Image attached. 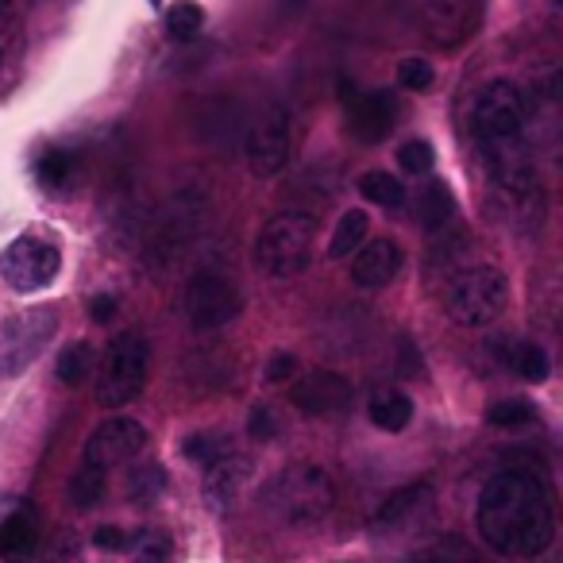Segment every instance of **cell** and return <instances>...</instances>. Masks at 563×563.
I'll return each mask as SVG.
<instances>
[{
	"label": "cell",
	"mask_w": 563,
	"mask_h": 563,
	"mask_svg": "<svg viewBox=\"0 0 563 563\" xmlns=\"http://www.w3.org/2000/svg\"><path fill=\"white\" fill-rule=\"evenodd\" d=\"M471 140L494 181L501 217L517 228L537 224L544 194L529 151V101L514 81H490L478 89L471 104Z\"/></svg>",
	"instance_id": "1"
},
{
	"label": "cell",
	"mask_w": 563,
	"mask_h": 563,
	"mask_svg": "<svg viewBox=\"0 0 563 563\" xmlns=\"http://www.w3.org/2000/svg\"><path fill=\"white\" fill-rule=\"evenodd\" d=\"M478 537L506 560H532L555 540V494L544 475L506 467L478 494Z\"/></svg>",
	"instance_id": "2"
},
{
	"label": "cell",
	"mask_w": 563,
	"mask_h": 563,
	"mask_svg": "<svg viewBox=\"0 0 563 563\" xmlns=\"http://www.w3.org/2000/svg\"><path fill=\"white\" fill-rule=\"evenodd\" d=\"M258 506L282 529H309V525H321L332 514L336 483L321 463H290L263 483Z\"/></svg>",
	"instance_id": "3"
},
{
	"label": "cell",
	"mask_w": 563,
	"mask_h": 563,
	"mask_svg": "<svg viewBox=\"0 0 563 563\" xmlns=\"http://www.w3.org/2000/svg\"><path fill=\"white\" fill-rule=\"evenodd\" d=\"M313 232L317 220L309 212H278L263 224L255 240V266L266 278H298L313 263Z\"/></svg>",
	"instance_id": "4"
},
{
	"label": "cell",
	"mask_w": 563,
	"mask_h": 563,
	"mask_svg": "<svg viewBox=\"0 0 563 563\" xmlns=\"http://www.w3.org/2000/svg\"><path fill=\"white\" fill-rule=\"evenodd\" d=\"M509 282L498 266H463L444 290V309L460 329H486L506 313Z\"/></svg>",
	"instance_id": "5"
},
{
	"label": "cell",
	"mask_w": 563,
	"mask_h": 563,
	"mask_svg": "<svg viewBox=\"0 0 563 563\" xmlns=\"http://www.w3.org/2000/svg\"><path fill=\"white\" fill-rule=\"evenodd\" d=\"M151 375V344L143 332L128 329L112 336L104 347L101 375H97V406L101 409H124L143 394Z\"/></svg>",
	"instance_id": "6"
},
{
	"label": "cell",
	"mask_w": 563,
	"mask_h": 563,
	"mask_svg": "<svg viewBox=\"0 0 563 563\" xmlns=\"http://www.w3.org/2000/svg\"><path fill=\"white\" fill-rule=\"evenodd\" d=\"M181 313H186L189 329H197V332L228 329V324L243 313V294L224 271L205 266V271H194V278L186 282Z\"/></svg>",
	"instance_id": "7"
},
{
	"label": "cell",
	"mask_w": 563,
	"mask_h": 563,
	"mask_svg": "<svg viewBox=\"0 0 563 563\" xmlns=\"http://www.w3.org/2000/svg\"><path fill=\"white\" fill-rule=\"evenodd\" d=\"M58 329V309H27V313L4 317L0 321V378H16L20 371H27L40 352L51 344Z\"/></svg>",
	"instance_id": "8"
},
{
	"label": "cell",
	"mask_w": 563,
	"mask_h": 563,
	"mask_svg": "<svg viewBox=\"0 0 563 563\" xmlns=\"http://www.w3.org/2000/svg\"><path fill=\"white\" fill-rule=\"evenodd\" d=\"M63 271V251L43 235H20L0 255V278L16 294H40Z\"/></svg>",
	"instance_id": "9"
},
{
	"label": "cell",
	"mask_w": 563,
	"mask_h": 563,
	"mask_svg": "<svg viewBox=\"0 0 563 563\" xmlns=\"http://www.w3.org/2000/svg\"><path fill=\"white\" fill-rule=\"evenodd\" d=\"M243 158L255 178H274L290 163V112L282 104H271L255 124L247 128L243 140Z\"/></svg>",
	"instance_id": "10"
},
{
	"label": "cell",
	"mask_w": 563,
	"mask_h": 563,
	"mask_svg": "<svg viewBox=\"0 0 563 563\" xmlns=\"http://www.w3.org/2000/svg\"><path fill=\"white\" fill-rule=\"evenodd\" d=\"M143 448H147V429H143L135 417H109V421H101L86 437L81 460H86V467H93L104 475V471L132 463Z\"/></svg>",
	"instance_id": "11"
},
{
	"label": "cell",
	"mask_w": 563,
	"mask_h": 563,
	"mask_svg": "<svg viewBox=\"0 0 563 563\" xmlns=\"http://www.w3.org/2000/svg\"><path fill=\"white\" fill-rule=\"evenodd\" d=\"M424 40L440 51H455L478 32V0H424Z\"/></svg>",
	"instance_id": "12"
},
{
	"label": "cell",
	"mask_w": 563,
	"mask_h": 563,
	"mask_svg": "<svg viewBox=\"0 0 563 563\" xmlns=\"http://www.w3.org/2000/svg\"><path fill=\"white\" fill-rule=\"evenodd\" d=\"M344 112H347V132L360 143H383L398 124V104L390 93H371V89H344Z\"/></svg>",
	"instance_id": "13"
},
{
	"label": "cell",
	"mask_w": 563,
	"mask_h": 563,
	"mask_svg": "<svg viewBox=\"0 0 563 563\" xmlns=\"http://www.w3.org/2000/svg\"><path fill=\"white\" fill-rule=\"evenodd\" d=\"M290 401L309 417H336L352 406V383L336 371H309L294 383Z\"/></svg>",
	"instance_id": "14"
},
{
	"label": "cell",
	"mask_w": 563,
	"mask_h": 563,
	"mask_svg": "<svg viewBox=\"0 0 563 563\" xmlns=\"http://www.w3.org/2000/svg\"><path fill=\"white\" fill-rule=\"evenodd\" d=\"M401 271V247L390 235L367 240L352 251V282L360 290H386Z\"/></svg>",
	"instance_id": "15"
},
{
	"label": "cell",
	"mask_w": 563,
	"mask_h": 563,
	"mask_svg": "<svg viewBox=\"0 0 563 563\" xmlns=\"http://www.w3.org/2000/svg\"><path fill=\"white\" fill-rule=\"evenodd\" d=\"M429 506H432V486L429 483L401 486V490H394L390 498L378 506V514L371 517V532H375V537H386V532L406 529V525L421 521V517L429 514Z\"/></svg>",
	"instance_id": "16"
},
{
	"label": "cell",
	"mask_w": 563,
	"mask_h": 563,
	"mask_svg": "<svg viewBox=\"0 0 563 563\" xmlns=\"http://www.w3.org/2000/svg\"><path fill=\"white\" fill-rule=\"evenodd\" d=\"M40 544V517L27 501L0 517V560H24Z\"/></svg>",
	"instance_id": "17"
},
{
	"label": "cell",
	"mask_w": 563,
	"mask_h": 563,
	"mask_svg": "<svg viewBox=\"0 0 563 563\" xmlns=\"http://www.w3.org/2000/svg\"><path fill=\"white\" fill-rule=\"evenodd\" d=\"M243 483H247V460H240V455L220 452L217 460L205 463V494H209L212 506L232 501Z\"/></svg>",
	"instance_id": "18"
},
{
	"label": "cell",
	"mask_w": 563,
	"mask_h": 563,
	"mask_svg": "<svg viewBox=\"0 0 563 563\" xmlns=\"http://www.w3.org/2000/svg\"><path fill=\"white\" fill-rule=\"evenodd\" d=\"M367 413H371V424H375V429L401 432V429H409V421H413V398L394 390V386H383V390L371 394Z\"/></svg>",
	"instance_id": "19"
},
{
	"label": "cell",
	"mask_w": 563,
	"mask_h": 563,
	"mask_svg": "<svg viewBox=\"0 0 563 563\" xmlns=\"http://www.w3.org/2000/svg\"><path fill=\"white\" fill-rule=\"evenodd\" d=\"M409 563H483V560H478V552L471 548V540L448 532V537H437L424 548H417V552L409 555Z\"/></svg>",
	"instance_id": "20"
},
{
	"label": "cell",
	"mask_w": 563,
	"mask_h": 563,
	"mask_svg": "<svg viewBox=\"0 0 563 563\" xmlns=\"http://www.w3.org/2000/svg\"><path fill=\"white\" fill-rule=\"evenodd\" d=\"M417 217H421L424 228H444L448 220L455 217V201H452V189L444 186V181H429L421 194V201H417Z\"/></svg>",
	"instance_id": "21"
},
{
	"label": "cell",
	"mask_w": 563,
	"mask_h": 563,
	"mask_svg": "<svg viewBox=\"0 0 563 563\" xmlns=\"http://www.w3.org/2000/svg\"><path fill=\"white\" fill-rule=\"evenodd\" d=\"M205 27V9L197 0H174L166 9V35L178 43H194Z\"/></svg>",
	"instance_id": "22"
},
{
	"label": "cell",
	"mask_w": 563,
	"mask_h": 563,
	"mask_svg": "<svg viewBox=\"0 0 563 563\" xmlns=\"http://www.w3.org/2000/svg\"><path fill=\"white\" fill-rule=\"evenodd\" d=\"M367 212L363 209H347L344 217H340L336 232H332V243H329V255L332 258H352V251L360 247L363 240H367Z\"/></svg>",
	"instance_id": "23"
},
{
	"label": "cell",
	"mask_w": 563,
	"mask_h": 563,
	"mask_svg": "<svg viewBox=\"0 0 563 563\" xmlns=\"http://www.w3.org/2000/svg\"><path fill=\"white\" fill-rule=\"evenodd\" d=\"M360 194L383 209H401V201H406V186L390 170H367L360 178Z\"/></svg>",
	"instance_id": "24"
},
{
	"label": "cell",
	"mask_w": 563,
	"mask_h": 563,
	"mask_svg": "<svg viewBox=\"0 0 563 563\" xmlns=\"http://www.w3.org/2000/svg\"><path fill=\"white\" fill-rule=\"evenodd\" d=\"M97 367V352L93 344H86V340H78V344H70L63 355H58V383L66 386H81L89 375H93Z\"/></svg>",
	"instance_id": "25"
},
{
	"label": "cell",
	"mask_w": 563,
	"mask_h": 563,
	"mask_svg": "<svg viewBox=\"0 0 563 563\" xmlns=\"http://www.w3.org/2000/svg\"><path fill=\"white\" fill-rule=\"evenodd\" d=\"M35 174H40V181H43V186H51V189L70 186V178H74V155H70V151H63V147L43 151L40 166H35Z\"/></svg>",
	"instance_id": "26"
},
{
	"label": "cell",
	"mask_w": 563,
	"mask_h": 563,
	"mask_svg": "<svg viewBox=\"0 0 563 563\" xmlns=\"http://www.w3.org/2000/svg\"><path fill=\"white\" fill-rule=\"evenodd\" d=\"M509 367H514L525 383H544L548 371H552V363H548V355L540 352L537 344H514V352H509Z\"/></svg>",
	"instance_id": "27"
},
{
	"label": "cell",
	"mask_w": 563,
	"mask_h": 563,
	"mask_svg": "<svg viewBox=\"0 0 563 563\" xmlns=\"http://www.w3.org/2000/svg\"><path fill=\"white\" fill-rule=\"evenodd\" d=\"M532 406L521 398H509V401H498V406H490V413H486V421L494 424V429H521V424L532 421Z\"/></svg>",
	"instance_id": "28"
},
{
	"label": "cell",
	"mask_w": 563,
	"mask_h": 563,
	"mask_svg": "<svg viewBox=\"0 0 563 563\" xmlns=\"http://www.w3.org/2000/svg\"><path fill=\"white\" fill-rule=\"evenodd\" d=\"M101 494H104V475H101V471L86 467L81 475H74V478H70V501H74L78 509L97 506V501H101Z\"/></svg>",
	"instance_id": "29"
},
{
	"label": "cell",
	"mask_w": 563,
	"mask_h": 563,
	"mask_svg": "<svg viewBox=\"0 0 563 563\" xmlns=\"http://www.w3.org/2000/svg\"><path fill=\"white\" fill-rule=\"evenodd\" d=\"M398 81H401V89H413V93H429L432 81H437V70H432V63H424V58H401Z\"/></svg>",
	"instance_id": "30"
},
{
	"label": "cell",
	"mask_w": 563,
	"mask_h": 563,
	"mask_svg": "<svg viewBox=\"0 0 563 563\" xmlns=\"http://www.w3.org/2000/svg\"><path fill=\"white\" fill-rule=\"evenodd\" d=\"M398 163L406 174H429L432 166H437V151H432V143H424V140H409V143H401Z\"/></svg>",
	"instance_id": "31"
},
{
	"label": "cell",
	"mask_w": 563,
	"mask_h": 563,
	"mask_svg": "<svg viewBox=\"0 0 563 563\" xmlns=\"http://www.w3.org/2000/svg\"><path fill=\"white\" fill-rule=\"evenodd\" d=\"M220 452H228V440L212 437V432H197V437L186 440V455H189V460L209 463V460H217Z\"/></svg>",
	"instance_id": "32"
},
{
	"label": "cell",
	"mask_w": 563,
	"mask_h": 563,
	"mask_svg": "<svg viewBox=\"0 0 563 563\" xmlns=\"http://www.w3.org/2000/svg\"><path fill=\"white\" fill-rule=\"evenodd\" d=\"M135 563H170V544H166V537H147V540H140V552H135Z\"/></svg>",
	"instance_id": "33"
},
{
	"label": "cell",
	"mask_w": 563,
	"mask_h": 563,
	"mask_svg": "<svg viewBox=\"0 0 563 563\" xmlns=\"http://www.w3.org/2000/svg\"><path fill=\"white\" fill-rule=\"evenodd\" d=\"M93 544L104 548V552H124V548H132V537L124 529H117V525H104V529L93 532Z\"/></svg>",
	"instance_id": "34"
},
{
	"label": "cell",
	"mask_w": 563,
	"mask_h": 563,
	"mask_svg": "<svg viewBox=\"0 0 563 563\" xmlns=\"http://www.w3.org/2000/svg\"><path fill=\"white\" fill-rule=\"evenodd\" d=\"M294 371H298V360H294V355L274 352L271 367H266V383H286V378H290Z\"/></svg>",
	"instance_id": "35"
},
{
	"label": "cell",
	"mask_w": 563,
	"mask_h": 563,
	"mask_svg": "<svg viewBox=\"0 0 563 563\" xmlns=\"http://www.w3.org/2000/svg\"><path fill=\"white\" fill-rule=\"evenodd\" d=\"M247 429H251V437H255V440H271L274 437V417H271V409H266V406L251 409Z\"/></svg>",
	"instance_id": "36"
},
{
	"label": "cell",
	"mask_w": 563,
	"mask_h": 563,
	"mask_svg": "<svg viewBox=\"0 0 563 563\" xmlns=\"http://www.w3.org/2000/svg\"><path fill=\"white\" fill-rule=\"evenodd\" d=\"M117 298H112V294H97L93 301H89V317H93V321H112V317H117Z\"/></svg>",
	"instance_id": "37"
}]
</instances>
